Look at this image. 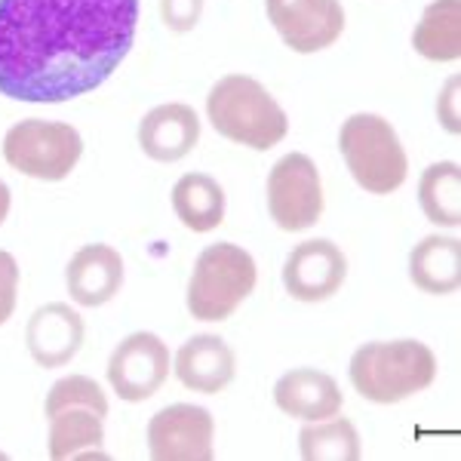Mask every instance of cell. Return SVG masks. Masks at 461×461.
<instances>
[{
	"mask_svg": "<svg viewBox=\"0 0 461 461\" xmlns=\"http://www.w3.org/2000/svg\"><path fill=\"white\" fill-rule=\"evenodd\" d=\"M139 0H0V95L62 105L132 50Z\"/></svg>",
	"mask_w": 461,
	"mask_h": 461,
	"instance_id": "1",
	"label": "cell"
},
{
	"mask_svg": "<svg viewBox=\"0 0 461 461\" xmlns=\"http://www.w3.org/2000/svg\"><path fill=\"white\" fill-rule=\"evenodd\" d=\"M206 117L228 142L271 151L289 132V117L267 89L249 74H225L206 95Z\"/></svg>",
	"mask_w": 461,
	"mask_h": 461,
	"instance_id": "2",
	"label": "cell"
},
{
	"mask_svg": "<svg viewBox=\"0 0 461 461\" xmlns=\"http://www.w3.org/2000/svg\"><path fill=\"white\" fill-rule=\"evenodd\" d=\"M437 378V357L415 339L369 341L351 357V384L369 403H403Z\"/></svg>",
	"mask_w": 461,
	"mask_h": 461,
	"instance_id": "3",
	"label": "cell"
},
{
	"mask_svg": "<svg viewBox=\"0 0 461 461\" xmlns=\"http://www.w3.org/2000/svg\"><path fill=\"white\" fill-rule=\"evenodd\" d=\"M258 284L256 258L237 243H212L197 256L188 280V314L203 323H221L240 308Z\"/></svg>",
	"mask_w": 461,
	"mask_h": 461,
	"instance_id": "4",
	"label": "cell"
},
{
	"mask_svg": "<svg viewBox=\"0 0 461 461\" xmlns=\"http://www.w3.org/2000/svg\"><path fill=\"white\" fill-rule=\"evenodd\" d=\"M339 151L348 173L369 194H393L409 176V158L397 130L382 114H351L339 130Z\"/></svg>",
	"mask_w": 461,
	"mask_h": 461,
	"instance_id": "5",
	"label": "cell"
},
{
	"mask_svg": "<svg viewBox=\"0 0 461 461\" xmlns=\"http://www.w3.org/2000/svg\"><path fill=\"white\" fill-rule=\"evenodd\" d=\"M4 158L16 173L37 182H62L84 158V136L71 123L19 121L4 136Z\"/></svg>",
	"mask_w": 461,
	"mask_h": 461,
	"instance_id": "6",
	"label": "cell"
},
{
	"mask_svg": "<svg viewBox=\"0 0 461 461\" xmlns=\"http://www.w3.org/2000/svg\"><path fill=\"white\" fill-rule=\"evenodd\" d=\"M323 185L317 163L302 151L284 154L267 176V212L280 230H308L323 215Z\"/></svg>",
	"mask_w": 461,
	"mask_h": 461,
	"instance_id": "7",
	"label": "cell"
},
{
	"mask_svg": "<svg viewBox=\"0 0 461 461\" xmlns=\"http://www.w3.org/2000/svg\"><path fill=\"white\" fill-rule=\"evenodd\" d=\"M173 357L167 341L154 332H132L114 348L108 360V382L126 403H145L169 378Z\"/></svg>",
	"mask_w": 461,
	"mask_h": 461,
	"instance_id": "8",
	"label": "cell"
},
{
	"mask_svg": "<svg viewBox=\"0 0 461 461\" xmlns=\"http://www.w3.org/2000/svg\"><path fill=\"white\" fill-rule=\"evenodd\" d=\"M215 421L203 406L173 403L148 421V456L154 461H212Z\"/></svg>",
	"mask_w": 461,
	"mask_h": 461,
	"instance_id": "9",
	"label": "cell"
},
{
	"mask_svg": "<svg viewBox=\"0 0 461 461\" xmlns=\"http://www.w3.org/2000/svg\"><path fill=\"white\" fill-rule=\"evenodd\" d=\"M274 32L293 53L330 50L345 34V6L339 0H265Z\"/></svg>",
	"mask_w": 461,
	"mask_h": 461,
	"instance_id": "10",
	"label": "cell"
},
{
	"mask_svg": "<svg viewBox=\"0 0 461 461\" xmlns=\"http://www.w3.org/2000/svg\"><path fill=\"white\" fill-rule=\"evenodd\" d=\"M348 258L336 243L326 237L299 243L286 256L284 265V286L295 302H326L345 286Z\"/></svg>",
	"mask_w": 461,
	"mask_h": 461,
	"instance_id": "11",
	"label": "cell"
},
{
	"mask_svg": "<svg viewBox=\"0 0 461 461\" xmlns=\"http://www.w3.org/2000/svg\"><path fill=\"white\" fill-rule=\"evenodd\" d=\"M86 339L84 317L65 302H50L34 311L25 326V345L41 369H62L80 354Z\"/></svg>",
	"mask_w": 461,
	"mask_h": 461,
	"instance_id": "12",
	"label": "cell"
},
{
	"mask_svg": "<svg viewBox=\"0 0 461 461\" xmlns=\"http://www.w3.org/2000/svg\"><path fill=\"white\" fill-rule=\"evenodd\" d=\"M65 286L80 308L108 304L123 286V256L108 243L80 247L65 265Z\"/></svg>",
	"mask_w": 461,
	"mask_h": 461,
	"instance_id": "13",
	"label": "cell"
},
{
	"mask_svg": "<svg viewBox=\"0 0 461 461\" xmlns=\"http://www.w3.org/2000/svg\"><path fill=\"white\" fill-rule=\"evenodd\" d=\"M200 142V117L191 105L169 102L151 108L139 123V148L158 163L188 158Z\"/></svg>",
	"mask_w": 461,
	"mask_h": 461,
	"instance_id": "14",
	"label": "cell"
},
{
	"mask_svg": "<svg viewBox=\"0 0 461 461\" xmlns=\"http://www.w3.org/2000/svg\"><path fill=\"white\" fill-rule=\"evenodd\" d=\"M176 378L188 391L221 393L237 375V357L221 336H194L176 351Z\"/></svg>",
	"mask_w": 461,
	"mask_h": 461,
	"instance_id": "15",
	"label": "cell"
},
{
	"mask_svg": "<svg viewBox=\"0 0 461 461\" xmlns=\"http://www.w3.org/2000/svg\"><path fill=\"white\" fill-rule=\"evenodd\" d=\"M274 403L289 419L323 421L341 412V388L332 375L320 369H289V373L274 384Z\"/></svg>",
	"mask_w": 461,
	"mask_h": 461,
	"instance_id": "16",
	"label": "cell"
},
{
	"mask_svg": "<svg viewBox=\"0 0 461 461\" xmlns=\"http://www.w3.org/2000/svg\"><path fill=\"white\" fill-rule=\"evenodd\" d=\"M409 280L428 295H452L461 286V240L428 234L409 252Z\"/></svg>",
	"mask_w": 461,
	"mask_h": 461,
	"instance_id": "17",
	"label": "cell"
},
{
	"mask_svg": "<svg viewBox=\"0 0 461 461\" xmlns=\"http://www.w3.org/2000/svg\"><path fill=\"white\" fill-rule=\"evenodd\" d=\"M50 419V443L47 452L53 461L65 458H105V428L102 415L89 406H62L47 415Z\"/></svg>",
	"mask_w": 461,
	"mask_h": 461,
	"instance_id": "18",
	"label": "cell"
},
{
	"mask_svg": "<svg viewBox=\"0 0 461 461\" xmlns=\"http://www.w3.org/2000/svg\"><path fill=\"white\" fill-rule=\"evenodd\" d=\"M412 47L428 62H456L461 56V0H430L412 32Z\"/></svg>",
	"mask_w": 461,
	"mask_h": 461,
	"instance_id": "19",
	"label": "cell"
},
{
	"mask_svg": "<svg viewBox=\"0 0 461 461\" xmlns=\"http://www.w3.org/2000/svg\"><path fill=\"white\" fill-rule=\"evenodd\" d=\"M173 210L188 230L206 234L225 221V191L206 173H188L173 188Z\"/></svg>",
	"mask_w": 461,
	"mask_h": 461,
	"instance_id": "20",
	"label": "cell"
},
{
	"mask_svg": "<svg viewBox=\"0 0 461 461\" xmlns=\"http://www.w3.org/2000/svg\"><path fill=\"white\" fill-rule=\"evenodd\" d=\"M419 203L428 221L440 228L461 225V167L456 160H440L419 178Z\"/></svg>",
	"mask_w": 461,
	"mask_h": 461,
	"instance_id": "21",
	"label": "cell"
},
{
	"mask_svg": "<svg viewBox=\"0 0 461 461\" xmlns=\"http://www.w3.org/2000/svg\"><path fill=\"white\" fill-rule=\"evenodd\" d=\"M299 452L304 461H357L363 456V446L351 421L332 415L323 421H308L302 428Z\"/></svg>",
	"mask_w": 461,
	"mask_h": 461,
	"instance_id": "22",
	"label": "cell"
},
{
	"mask_svg": "<svg viewBox=\"0 0 461 461\" xmlns=\"http://www.w3.org/2000/svg\"><path fill=\"white\" fill-rule=\"evenodd\" d=\"M62 406H89L105 419L108 415V397L89 375H65L50 388L47 400H43V412H56Z\"/></svg>",
	"mask_w": 461,
	"mask_h": 461,
	"instance_id": "23",
	"label": "cell"
},
{
	"mask_svg": "<svg viewBox=\"0 0 461 461\" xmlns=\"http://www.w3.org/2000/svg\"><path fill=\"white\" fill-rule=\"evenodd\" d=\"M163 25L176 34H185L203 16V0H160Z\"/></svg>",
	"mask_w": 461,
	"mask_h": 461,
	"instance_id": "24",
	"label": "cell"
},
{
	"mask_svg": "<svg viewBox=\"0 0 461 461\" xmlns=\"http://www.w3.org/2000/svg\"><path fill=\"white\" fill-rule=\"evenodd\" d=\"M19 302V262L0 249V326L13 317Z\"/></svg>",
	"mask_w": 461,
	"mask_h": 461,
	"instance_id": "25",
	"label": "cell"
},
{
	"mask_svg": "<svg viewBox=\"0 0 461 461\" xmlns=\"http://www.w3.org/2000/svg\"><path fill=\"white\" fill-rule=\"evenodd\" d=\"M437 117L446 130L456 136L461 130V121H458V77H449V84L440 89V99H437Z\"/></svg>",
	"mask_w": 461,
	"mask_h": 461,
	"instance_id": "26",
	"label": "cell"
},
{
	"mask_svg": "<svg viewBox=\"0 0 461 461\" xmlns=\"http://www.w3.org/2000/svg\"><path fill=\"white\" fill-rule=\"evenodd\" d=\"M10 206H13V194H10V185L0 178V225L6 221V215H10Z\"/></svg>",
	"mask_w": 461,
	"mask_h": 461,
	"instance_id": "27",
	"label": "cell"
}]
</instances>
